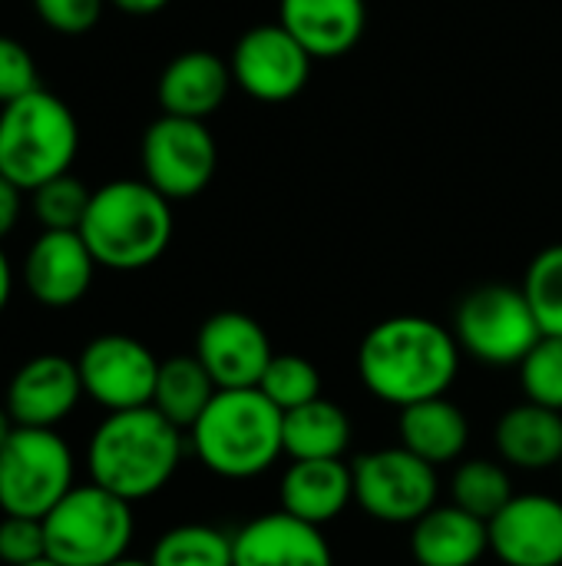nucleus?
I'll return each instance as SVG.
<instances>
[{
    "mask_svg": "<svg viewBox=\"0 0 562 566\" xmlns=\"http://www.w3.org/2000/svg\"><path fill=\"white\" fill-rule=\"evenodd\" d=\"M460 345L450 328L424 315L378 322L358 348V378L384 405L411 408L444 398L460 375Z\"/></svg>",
    "mask_w": 562,
    "mask_h": 566,
    "instance_id": "1",
    "label": "nucleus"
},
{
    "mask_svg": "<svg viewBox=\"0 0 562 566\" xmlns=\"http://www.w3.org/2000/svg\"><path fill=\"white\" fill-rule=\"evenodd\" d=\"M185 454V431L152 405L106 415L86 441V474L96 488L139 504L169 488Z\"/></svg>",
    "mask_w": 562,
    "mask_h": 566,
    "instance_id": "2",
    "label": "nucleus"
},
{
    "mask_svg": "<svg viewBox=\"0 0 562 566\" xmlns=\"http://www.w3.org/2000/svg\"><path fill=\"white\" fill-rule=\"evenodd\" d=\"M176 232L172 202L146 179H113L93 189L79 235L99 269L139 272L156 265Z\"/></svg>",
    "mask_w": 562,
    "mask_h": 566,
    "instance_id": "3",
    "label": "nucleus"
},
{
    "mask_svg": "<svg viewBox=\"0 0 562 566\" xmlns=\"http://www.w3.org/2000/svg\"><path fill=\"white\" fill-rule=\"evenodd\" d=\"M282 421L285 415L258 388H229L215 391L185 438L209 474L252 481L285 454Z\"/></svg>",
    "mask_w": 562,
    "mask_h": 566,
    "instance_id": "4",
    "label": "nucleus"
},
{
    "mask_svg": "<svg viewBox=\"0 0 562 566\" xmlns=\"http://www.w3.org/2000/svg\"><path fill=\"white\" fill-rule=\"evenodd\" d=\"M79 153V123L56 93L33 90L0 106V176L20 192L66 176Z\"/></svg>",
    "mask_w": 562,
    "mask_h": 566,
    "instance_id": "5",
    "label": "nucleus"
},
{
    "mask_svg": "<svg viewBox=\"0 0 562 566\" xmlns=\"http://www.w3.org/2000/svg\"><path fill=\"white\" fill-rule=\"evenodd\" d=\"M136 537L132 504L89 484H76L46 517V557L60 566H113L129 557Z\"/></svg>",
    "mask_w": 562,
    "mask_h": 566,
    "instance_id": "6",
    "label": "nucleus"
},
{
    "mask_svg": "<svg viewBox=\"0 0 562 566\" xmlns=\"http://www.w3.org/2000/svg\"><path fill=\"white\" fill-rule=\"evenodd\" d=\"M76 488V454L60 431L17 428L0 448V514L43 521Z\"/></svg>",
    "mask_w": 562,
    "mask_h": 566,
    "instance_id": "7",
    "label": "nucleus"
},
{
    "mask_svg": "<svg viewBox=\"0 0 562 566\" xmlns=\"http://www.w3.org/2000/svg\"><path fill=\"white\" fill-rule=\"evenodd\" d=\"M454 338L464 355L490 368H520L543 338L520 285L487 282L470 289L454 312Z\"/></svg>",
    "mask_w": 562,
    "mask_h": 566,
    "instance_id": "8",
    "label": "nucleus"
},
{
    "mask_svg": "<svg viewBox=\"0 0 562 566\" xmlns=\"http://www.w3.org/2000/svg\"><path fill=\"white\" fill-rule=\"evenodd\" d=\"M354 504L381 524H417L437 507L441 481L437 468L411 454L407 448H381L351 461Z\"/></svg>",
    "mask_w": 562,
    "mask_h": 566,
    "instance_id": "9",
    "label": "nucleus"
},
{
    "mask_svg": "<svg viewBox=\"0 0 562 566\" xmlns=\"http://www.w3.org/2000/svg\"><path fill=\"white\" fill-rule=\"evenodd\" d=\"M142 179L169 202L195 199L219 169V143L202 119L159 116L146 126L139 146Z\"/></svg>",
    "mask_w": 562,
    "mask_h": 566,
    "instance_id": "10",
    "label": "nucleus"
},
{
    "mask_svg": "<svg viewBox=\"0 0 562 566\" xmlns=\"http://www.w3.org/2000/svg\"><path fill=\"white\" fill-rule=\"evenodd\" d=\"M76 368L83 395L106 415L152 405L159 358L152 355L149 345H142L132 335L106 332L89 338L76 355Z\"/></svg>",
    "mask_w": 562,
    "mask_h": 566,
    "instance_id": "11",
    "label": "nucleus"
},
{
    "mask_svg": "<svg viewBox=\"0 0 562 566\" xmlns=\"http://www.w3.org/2000/svg\"><path fill=\"white\" fill-rule=\"evenodd\" d=\"M311 53L275 20L248 27L229 56L232 83L258 103L295 99L311 76Z\"/></svg>",
    "mask_w": 562,
    "mask_h": 566,
    "instance_id": "12",
    "label": "nucleus"
},
{
    "mask_svg": "<svg viewBox=\"0 0 562 566\" xmlns=\"http://www.w3.org/2000/svg\"><path fill=\"white\" fill-rule=\"evenodd\" d=\"M219 391L258 388L268 361L275 358L268 332L245 312H215L195 332L192 352Z\"/></svg>",
    "mask_w": 562,
    "mask_h": 566,
    "instance_id": "13",
    "label": "nucleus"
},
{
    "mask_svg": "<svg viewBox=\"0 0 562 566\" xmlns=\"http://www.w3.org/2000/svg\"><path fill=\"white\" fill-rule=\"evenodd\" d=\"M83 381L76 358L60 352H43L26 358L7 381L3 405L17 428L56 431L83 401Z\"/></svg>",
    "mask_w": 562,
    "mask_h": 566,
    "instance_id": "14",
    "label": "nucleus"
},
{
    "mask_svg": "<svg viewBox=\"0 0 562 566\" xmlns=\"http://www.w3.org/2000/svg\"><path fill=\"white\" fill-rule=\"evenodd\" d=\"M96 269L99 265L79 232H40L23 255L20 279L36 305L63 312L86 298Z\"/></svg>",
    "mask_w": 562,
    "mask_h": 566,
    "instance_id": "15",
    "label": "nucleus"
},
{
    "mask_svg": "<svg viewBox=\"0 0 562 566\" xmlns=\"http://www.w3.org/2000/svg\"><path fill=\"white\" fill-rule=\"evenodd\" d=\"M490 554L503 566H562V501L517 494L490 524Z\"/></svg>",
    "mask_w": 562,
    "mask_h": 566,
    "instance_id": "16",
    "label": "nucleus"
},
{
    "mask_svg": "<svg viewBox=\"0 0 562 566\" xmlns=\"http://www.w3.org/2000/svg\"><path fill=\"white\" fill-rule=\"evenodd\" d=\"M232 566H335V554L321 527L305 524L285 511L252 517L232 534Z\"/></svg>",
    "mask_w": 562,
    "mask_h": 566,
    "instance_id": "17",
    "label": "nucleus"
},
{
    "mask_svg": "<svg viewBox=\"0 0 562 566\" xmlns=\"http://www.w3.org/2000/svg\"><path fill=\"white\" fill-rule=\"evenodd\" d=\"M232 70L229 60L215 56L212 50H185L166 63L156 83V99L166 116H185V119H209L222 109L229 90H232Z\"/></svg>",
    "mask_w": 562,
    "mask_h": 566,
    "instance_id": "18",
    "label": "nucleus"
},
{
    "mask_svg": "<svg viewBox=\"0 0 562 566\" xmlns=\"http://www.w3.org/2000/svg\"><path fill=\"white\" fill-rule=\"evenodd\" d=\"M278 23L311 60H338L361 43L368 7L364 0H278Z\"/></svg>",
    "mask_w": 562,
    "mask_h": 566,
    "instance_id": "19",
    "label": "nucleus"
},
{
    "mask_svg": "<svg viewBox=\"0 0 562 566\" xmlns=\"http://www.w3.org/2000/svg\"><path fill=\"white\" fill-rule=\"evenodd\" d=\"M285 514L325 527L354 504V474L344 461H291L278 484Z\"/></svg>",
    "mask_w": 562,
    "mask_h": 566,
    "instance_id": "20",
    "label": "nucleus"
},
{
    "mask_svg": "<svg viewBox=\"0 0 562 566\" xmlns=\"http://www.w3.org/2000/svg\"><path fill=\"white\" fill-rule=\"evenodd\" d=\"M490 554V531L457 504H437L411 524V557L417 566H477Z\"/></svg>",
    "mask_w": 562,
    "mask_h": 566,
    "instance_id": "21",
    "label": "nucleus"
},
{
    "mask_svg": "<svg viewBox=\"0 0 562 566\" xmlns=\"http://www.w3.org/2000/svg\"><path fill=\"white\" fill-rule=\"evenodd\" d=\"M497 458L520 471L562 468V411L520 401L500 415L494 428Z\"/></svg>",
    "mask_w": 562,
    "mask_h": 566,
    "instance_id": "22",
    "label": "nucleus"
},
{
    "mask_svg": "<svg viewBox=\"0 0 562 566\" xmlns=\"http://www.w3.org/2000/svg\"><path fill=\"white\" fill-rule=\"evenodd\" d=\"M397 438L401 448L427 461L431 468L454 464L467 444H470V421L457 401L444 398H427L411 408H401L397 415Z\"/></svg>",
    "mask_w": 562,
    "mask_h": 566,
    "instance_id": "23",
    "label": "nucleus"
},
{
    "mask_svg": "<svg viewBox=\"0 0 562 566\" xmlns=\"http://www.w3.org/2000/svg\"><path fill=\"white\" fill-rule=\"evenodd\" d=\"M282 438L291 461H341L351 448L354 428L341 405L315 398L295 411H285Z\"/></svg>",
    "mask_w": 562,
    "mask_h": 566,
    "instance_id": "24",
    "label": "nucleus"
},
{
    "mask_svg": "<svg viewBox=\"0 0 562 566\" xmlns=\"http://www.w3.org/2000/svg\"><path fill=\"white\" fill-rule=\"evenodd\" d=\"M215 381L202 368L195 355H172L159 361V378L152 391V408L169 418L176 428L189 434V428L202 418L209 401L215 398Z\"/></svg>",
    "mask_w": 562,
    "mask_h": 566,
    "instance_id": "25",
    "label": "nucleus"
},
{
    "mask_svg": "<svg viewBox=\"0 0 562 566\" xmlns=\"http://www.w3.org/2000/svg\"><path fill=\"white\" fill-rule=\"evenodd\" d=\"M513 497V478L507 464L494 458H470L450 478V504L480 517L484 524H490Z\"/></svg>",
    "mask_w": 562,
    "mask_h": 566,
    "instance_id": "26",
    "label": "nucleus"
},
{
    "mask_svg": "<svg viewBox=\"0 0 562 566\" xmlns=\"http://www.w3.org/2000/svg\"><path fill=\"white\" fill-rule=\"evenodd\" d=\"M232 534L212 524H179L156 537L149 566H232Z\"/></svg>",
    "mask_w": 562,
    "mask_h": 566,
    "instance_id": "27",
    "label": "nucleus"
},
{
    "mask_svg": "<svg viewBox=\"0 0 562 566\" xmlns=\"http://www.w3.org/2000/svg\"><path fill=\"white\" fill-rule=\"evenodd\" d=\"M26 199H30V216L36 219L40 232H79L93 189H86L83 179L66 172V176L43 182Z\"/></svg>",
    "mask_w": 562,
    "mask_h": 566,
    "instance_id": "28",
    "label": "nucleus"
},
{
    "mask_svg": "<svg viewBox=\"0 0 562 566\" xmlns=\"http://www.w3.org/2000/svg\"><path fill=\"white\" fill-rule=\"evenodd\" d=\"M523 295L543 335L562 338V242L540 249L523 272Z\"/></svg>",
    "mask_w": 562,
    "mask_h": 566,
    "instance_id": "29",
    "label": "nucleus"
},
{
    "mask_svg": "<svg viewBox=\"0 0 562 566\" xmlns=\"http://www.w3.org/2000/svg\"><path fill=\"white\" fill-rule=\"evenodd\" d=\"M258 391L285 415V411H295V408L321 398V371L311 358L285 352L268 361V368L258 381Z\"/></svg>",
    "mask_w": 562,
    "mask_h": 566,
    "instance_id": "30",
    "label": "nucleus"
},
{
    "mask_svg": "<svg viewBox=\"0 0 562 566\" xmlns=\"http://www.w3.org/2000/svg\"><path fill=\"white\" fill-rule=\"evenodd\" d=\"M520 388L527 401L562 411V338L543 335L520 361Z\"/></svg>",
    "mask_w": 562,
    "mask_h": 566,
    "instance_id": "31",
    "label": "nucleus"
},
{
    "mask_svg": "<svg viewBox=\"0 0 562 566\" xmlns=\"http://www.w3.org/2000/svg\"><path fill=\"white\" fill-rule=\"evenodd\" d=\"M40 90V70L26 43L0 33V106Z\"/></svg>",
    "mask_w": 562,
    "mask_h": 566,
    "instance_id": "32",
    "label": "nucleus"
},
{
    "mask_svg": "<svg viewBox=\"0 0 562 566\" xmlns=\"http://www.w3.org/2000/svg\"><path fill=\"white\" fill-rule=\"evenodd\" d=\"M30 3H33V13L53 33H63V36L89 33L99 23L103 7H106V0H30Z\"/></svg>",
    "mask_w": 562,
    "mask_h": 566,
    "instance_id": "33",
    "label": "nucleus"
},
{
    "mask_svg": "<svg viewBox=\"0 0 562 566\" xmlns=\"http://www.w3.org/2000/svg\"><path fill=\"white\" fill-rule=\"evenodd\" d=\"M46 557L43 521L33 517H0V564L26 566Z\"/></svg>",
    "mask_w": 562,
    "mask_h": 566,
    "instance_id": "34",
    "label": "nucleus"
},
{
    "mask_svg": "<svg viewBox=\"0 0 562 566\" xmlns=\"http://www.w3.org/2000/svg\"><path fill=\"white\" fill-rule=\"evenodd\" d=\"M23 196L26 192H20L10 179H3L0 176V242L17 229V222H20V216H23Z\"/></svg>",
    "mask_w": 562,
    "mask_h": 566,
    "instance_id": "35",
    "label": "nucleus"
},
{
    "mask_svg": "<svg viewBox=\"0 0 562 566\" xmlns=\"http://www.w3.org/2000/svg\"><path fill=\"white\" fill-rule=\"evenodd\" d=\"M106 3H113L116 10H123L129 17H152V13L166 10L172 0H106Z\"/></svg>",
    "mask_w": 562,
    "mask_h": 566,
    "instance_id": "36",
    "label": "nucleus"
},
{
    "mask_svg": "<svg viewBox=\"0 0 562 566\" xmlns=\"http://www.w3.org/2000/svg\"><path fill=\"white\" fill-rule=\"evenodd\" d=\"M10 298H13V265H10V259H7V252L0 245V312L10 305Z\"/></svg>",
    "mask_w": 562,
    "mask_h": 566,
    "instance_id": "37",
    "label": "nucleus"
},
{
    "mask_svg": "<svg viewBox=\"0 0 562 566\" xmlns=\"http://www.w3.org/2000/svg\"><path fill=\"white\" fill-rule=\"evenodd\" d=\"M17 431V424H13V418H10V411H7V405L0 401V448L10 441V434Z\"/></svg>",
    "mask_w": 562,
    "mask_h": 566,
    "instance_id": "38",
    "label": "nucleus"
},
{
    "mask_svg": "<svg viewBox=\"0 0 562 566\" xmlns=\"http://www.w3.org/2000/svg\"><path fill=\"white\" fill-rule=\"evenodd\" d=\"M113 566H149V560H136V557H126V560H119V564Z\"/></svg>",
    "mask_w": 562,
    "mask_h": 566,
    "instance_id": "39",
    "label": "nucleus"
},
{
    "mask_svg": "<svg viewBox=\"0 0 562 566\" xmlns=\"http://www.w3.org/2000/svg\"><path fill=\"white\" fill-rule=\"evenodd\" d=\"M26 566H60L56 560H50V557H43V560H36V564H26Z\"/></svg>",
    "mask_w": 562,
    "mask_h": 566,
    "instance_id": "40",
    "label": "nucleus"
}]
</instances>
